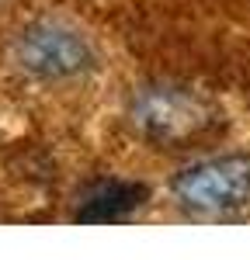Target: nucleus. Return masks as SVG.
I'll return each instance as SVG.
<instances>
[{
	"label": "nucleus",
	"mask_w": 250,
	"mask_h": 260,
	"mask_svg": "<svg viewBox=\"0 0 250 260\" xmlns=\"http://www.w3.org/2000/svg\"><path fill=\"white\" fill-rule=\"evenodd\" d=\"M129 121L143 139L181 146L208 132L215 111L184 87H143L129 101Z\"/></svg>",
	"instance_id": "f257e3e1"
},
{
	"label": "nucleus",
	"mask_w": 250,
	"mask_h": 260,
	"mask_svg": "<svg viewBox=\"0 0 250 260\" xmlns=\"http://www.w3.org/2000/svg\"><path fill=\"white\" fill-rule=\"evenodd\" d=\"M174 198L191 215H229L250 201V156H208L174 180Z\"/></svg>",
	"instance_id": "f03ea898"
},
{
	"label": "nucleus",
	"mask_w": 250,
	"mask_h": 260,
	"mask_svg": "<svg viewBox=\"0 0 250 260\" xmlns=\"http://www.w3.org/2000/svg\"><path fill=\"white\" fill-rule=\"evenodd\" d=\"M14 62L35 80H73L94 66V49L77 28L39 21L14 39Z\"/></svg>",
	"instance_id": "7ed1b4c3"
},
{
	"label": "nucleus",
	"mask_w": 250,
	"mask_h": 260,
	"mask_svg": "<svg viewBox=\"0 0 250 260\" xmlns=\"http://www.w3.org/2000/svg\"><path fill=\"white\" fill-rule=\"evenodd\" d=\"M143 194H146L143 187H132V184H111V187H104L101 194H94V198L87 201L83 219H115V215H122V212H129V208H136Z\"/></svg>",
	"instance_id": "20e7f679"
}]
</instances>
